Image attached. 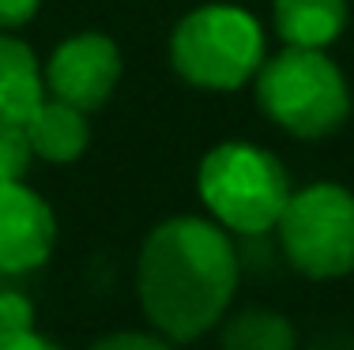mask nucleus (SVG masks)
Segmentation results:
<instances>
[{
    "mask_svg": "<svg viewBox=\"0 0 354 350\" xmlns=\"http://www.w3.org/2000/svg\"><path fill=\"white\" fill-rule=\"evenodd\" d=\"M238 294V253L215 219L174 215L143 237L136 298L151 328L174 343L207 336Z\"/></svg>",
    "mask_w": 354,
    "mask_h": 350,
    "instance_id": "nucleus-1",
    "label": "nucleus"
},
{
    "mask_svg": "<svg viewBox=\"0 0 354 350\" xmlns=\"http://www.w3.org/2000/svg\"><path fill=\"white\" fill-rule=\"evenodd\" d=\"M257 106L298 139H324L351 117V87L324 49L286 46L260 64Z\"/></svg>",
    "mask_w": 354,
    "mask_h": 350,
    "instance_id": "nucleus-2",
    "label": "nucleus"
},
{
    "mask_svg": "<svg viewBox=\"0 0 354 350\" xmlns=\"http://www.w3.org/2000/svg\"><path fill=\"white\" fill-rule=\"evenodd\" d=\"M196 193L223 230L257 237L275 230L294 188L272 151L234 139L204 155L196 170Z\"/></svg>",
    "mask_w": 354,
    "mask_h": 350,
    "instance_id": "nucleus-3",
    "label": "nucleus"
},
{
    "mask_svg": "<svg viewBox=\"0 0 354 350\" xmlns=\"http://www.w3.org/2000/svg\"><path fill=\"white\" fill-rule=\"evenodd\" d=\"M170 64L192 87L238 90L264 64V27L238 4L192 8L170 35Z\"/></svg>",
    "mask_w": 354,
    "mask_h": 350,
    "instance_id": "nucleus-4",
    "label": "nucleus"
},
{
    "mask_svg": "<svg viewBox=\"0 0 354 350\" xmlns=\"http://www.w3.org/2000/svg\"><path fill=\"white\" fill-rule=\"evenodd\" d=\"M279 245L306 279H343L354 271V193L335 181L294 188L279 222Z\"/></svg>",
    "mask_w": 354,
    "mask_h": 350,
    "instance_id": "nucleus-5",
    "label": "nucleus"
},
{
    "mask_svg": "<svg viewBox=\"0 0 354 350\" xmlns=\"http://www.w3.org/2000/svg\"><path fill=\"white\" fill-rule=\"evenodd\" d=\"M46 90L83 113L106 106L121 79V49L102 30H80L64 38L46 61Z\"/></svg>",
    "mask_w": 354,
    "mask_h": 350,
    "instance_id": "nucleus-6",
    "label": "nucleus"
},
{
    "mask_svg": "<svg viewBox=\"0 0 354 350\" xmlns=\"http://www.w3.org/2000/svg\"><path fill=\"white\" fill-rule=\"evenodd\" d=\"M57 219L23 181H0V275H27L49 260Z\"/></svg>",
    "mask_w": 354,
    "mask_h": 350,
    "instance_id": "nucleus-7",
    "label": "nucleus"
},
{
    "mask_svg": "<svg viewBox=\"0 0 354 350\" xmlns=\"http://www.w3.org/2000/svg\"><path fill=\"white\" fill-rule=\"evenodd\" d=\"M46 98V72L35 49L0 30V124H27Z\"/></svg>",
    "mask_w": 354,
    "mask_h": 350,
    "instance_id": "nucleus-8",
    "label": "nucleus"
},
{
    "mask_svg": "<svg viewBox=\"0 0 354 350\" xmlns=\"http://www.w3.org/2000/svg\"><path fill=\"white\" fill-rule=\"evenodd\" d=\"M23 128H27L35 158H46V162H53V166L75 162L91 144L87 113H83L80 106H68V102H61V98H53V95L38 106L35 117H30Z\"/></svg>",
    "mask_w": 354,
    "mask_h": 350,
    "instance_id": "nucleus-9",
    "label": "nucleus"
},
{
    "mask_svg": "<svg viewBox=\"0 0 354 350\" xmlns=\"http://www.w3.org/2000/svg\"><path fill=\"white\" fill-rule=\"evenodd\" d=\"M272 19L283 46L328 49L347 27V0H275Z\"/></svg>",
    "mask_w": 354,
    "mask_h": 350,
    "instance_id": "nucleus-10",
    "label": "nucleus"
},
{
    "mask_svg": "<svg viewBox=\"0 0 354 350\" xmlns=\"http://www.w3.org/2000/svg\"><path fill=\"white\" fill-rule=\"evenodd\" d=\"M223 350H298V331L275 309H241L223 324Z\"/></svg>",
    "mask_w": 354,
    "mask_h": 350,
    "instance_id": "nucleus-11",
    "label": "nucleus"
},
{
    "mask_svg": "<svg viewBox=\"0 0 354 350\" xmlns=\"http://www.w3.org/2000/svg\"><path fill=\"white\" fill-rule=\"evenodd\" d=\"M35 162L23 124H0V181H23Z\"/></svg>",
    "mask_w": 354,
    "mask_h": 350,
    "instance_id": "nucleus-12",
    "label": "nucleus"
},
{
    "mask_svg": "<svg viewBox=\"0 0 354 350\" xmlns=\"http://www.w3.org/2000/svg\"><path fill=\"white\" fill-rule=\"evenodd\" d=\"M87 350H177V343L166 339L162 331H109Z\"/></svg>",
    "mask_w": 354,
    "mask_h": 350,
    "instance_id": "nucleus-13",
    "label": "nucleus"
},
{
    "mask_svg": "<svg viewBox=\"0 0 354 350\" xmlns=\"http://www.w3.org/2000/svg\"><path fill=\"white\" fill-rule=\"evenodd\" d=\"M35 328V305L19 290H0V331Z\"/></svg>",
    "mask_w": 354,
    "mask_h": 350,
    "instance_id": "nucleus-14",
    "label": "nucleus"
},
{
    "mask_svg": "<svg viewBox=\"0 0 354 350\" xmlns=\"http://www.w3.org/2000/svg\"><path fill=\"white\" fill-rule=\"evenodd\" d=\"M41 0H0V30H15L38 15Z\"/></svg>",
    "mask_w": 354,
    "mask_h": 350,
    "instance_id": "nucleus-15",
    "label": "nucleus"
},
{
    "mask_svg": "<svg viewBox=\"0 0 354 350\" xmlns=\"http://www.w3.org/2000/svg\"><path fill=\"white\" fill-rule=\"evenodd\" d=\"M0 350H61V347L38 336L35 328H19V331H0Z\"/></svg>",
    "mask_w": 354,
    "mask_h": 350,
    "instance_id": "nucleus-16",
    "label": "nucleus"
}]
</instances>
